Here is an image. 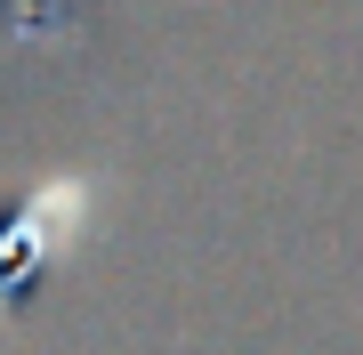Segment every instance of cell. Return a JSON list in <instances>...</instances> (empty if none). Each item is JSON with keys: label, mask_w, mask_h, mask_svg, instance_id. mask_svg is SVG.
Masks as SVG:
<instances>
[{"label": "cell", "mask_w": 363, "mask_h": 355, "mask_svg": "<svg viewBox=\"0 0 363 355\" xmlns=\"http://www.w3.org/2000/svg\"><path fill=\"white\" fill-rule=\"evenodd\" d=\"M97 226V170H49L16 202V218L0 226V323H9L16 291L33 283V266L49 259H73Z\"/></svg>", "instance_id": "cell-1"}]
</instances>
